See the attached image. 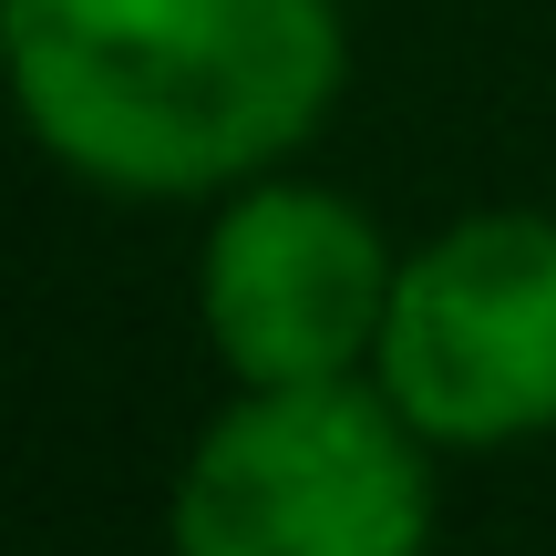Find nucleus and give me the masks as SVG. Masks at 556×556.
<instances>
[{
    "label": "nucleus",
    "mask_w": 556,
    "mask_h": 556,
    "mask_svg": "<svg viewBox=\"0 0 556 556\" xmlns=\"http://www.w3.org/2000/svg\"><path fill=\"white\" fill-rule=\"evenodd\" d=\"M402 258L351 197L299 176H258L217 206L197 248V319L238 392H309V381H361L392 319Z\"/></svg>",
    "instance_id": "obj_4"
},
{
    "label": "nucleus",
    "mask_w": 556,
    "mask_h": 556,
    "mask_svg": "<svg viewBox=\"0 0 556 556\" xmlns=\"http://www.w3.org/2000/svg\"><path fill=\"white\" fill-rule=\"evenodd\" d=\"M340 0H0V83L52 165L114 197H238L319 135Z\"/></svg>",
    "instance_id": "obj_1"
},
{
    "label": "nucleus",
    "mask_w": 556,
    "mask_h": 556,
    "mask_svg": "<svg viewBox=\"0 0 556 556\" xmlns=\"http://www.w3.org/2000/svg\"><path fill=\"white\" fill-rule=\"evenodd\" d=\"M433 443L381 381L238 392L176 475V556H422Z\"/></svg>",
    "instance_id": "obj_2"
},
{
    "label": "nucleus",
    "mask_w": 556,
    "mask_h": 556,
    "mask_svg": "<svg viewBox=\"0 0 556 556\" xmlns=\"http://www.w3.org/2000/svg\"><path fill=\"white\" fill-rule=\"evenodd\" d=\"M371 381L422 443L484 454L556 422V217L484 206L392 278Z\"/></svg>",
    "instance_id": "obj_3"
}]
</instances>
